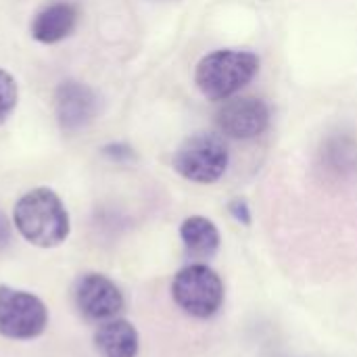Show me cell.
Masks as SVG:
<instances>
[{
  "instance_id": "obj_1",
  "label": "cell",
  "mask_w": 357,
  "mask_h": 357,
  "mask_svg": "<svg viewBox=\"0 0 357 357\" xmlns=\"http://www.w3.org/2000/svg\"><path fill=\"white\" fill-rule=\"evenodd\" d=\"M15 228L19 234L40 249H52L69 236V213L50 188H33L25 192L13 211Z\"/></svg>"
},
{
  "instance_id": "obj_2",
  "label": "cell",
  "mask_w": 357,
  "mask_h": 357,
  "mask_svg": "<svg viewBox=\"0 0 357 357\" xmlns=\"http://www.w3.org/2000/svg\"><path fill=\"white\" fill-rule=\"evenodd\" d=\"M259 71V56L251 50L222 48L205 54L195 69V84L209 100H228Z\"/></svg>"
},
{
  "instance_id": "obj_3",
  "label": "cell",
  "mask_w": 357,
  "mask_h": 357,
  "mask_svg": "<svg viewBox=\"0 0 357 357\" xmlns=\"http://www.w3.org/2000/svg\"><path fill=\"white\" fill-rule=\"evenodd\" d=\"M230 163V151L218 134H195L188 136L174 153V169L190 182L213 184L218 182Z\"/></svg>"
},
{
  "instance_id": "obj_4",
  "label": "cell",
  "mask_w": 357,
  "mask_h": 357,
  "mask_svg": "<svg viewBox=\"0 0 357 357\" xmlns=\"http://www.w3.org/2000/svg\"><path fill=\"white\" fill-rule=\"evenodd\" d=\"M172 297L188 316L207 320L215 316L224 303V284L209 266L190 264L176 274L172 282Z\"/></svg>"
},
{
  "instance_id": "obj_5",
  "label": "cell",
  "mask_w": 357,
  "mask_h": 357,
  "mask_svg": "<svg viewBox=\"0 0 357 357\" xmlns=\"http://www.w3.org/2000/svg\"><path fill=\"white\" fill-rule=\"evenodd\" d=\"M48 326V310L36 295L0 284V335L13 341L38 339Z\"/></svg>"
},
{
  "instance_id": "obj_6",
  "label": "cell",
  "mask_w": 357,
  "mask_h": 357,
  "mask_svg": "<svg viewBox=\"0 0 357 357\" xmlns=\"http://www.w3.org/2000/svg\"><path fill=\"white\" fill-rule=\"evenodd\" d=\"M270 105L259 96H232L215 111L220 134L232 140H253L270 128Z\"/></svg>"
},
{
  "instance_id": "obj_7",
  "label": "cell",
  "mask_w": 357,
  "mask_h": 357,
  "mask_svg": "<svg viewBox=\"0 0 357 357\" xmlns=\"http://www.w3.org/2000/svg\"><path fill=\"white\" fill-rule=\"evenodd\" d=\"M73 299L79 314L90 322H109L115 320L123 310V295L119 287L96 272L84 274L73 287Z\"/></svg>"
},
{
  "instance_id": "obj_8",
  "label": "cell",
  "mask_w": 357,
  "mask_h": 357,
  "mask_svg": "<svg viewBox=\"0 0 357 357\" xmlns=\"http://www.w3.org/2000/svg\"><path fill=\"white\" fill-rule=\"evenodd\" d=\"M56 117L65 132H77L86 128L96 115L94 92L79 82L67 79L56 88Z\"/></svg>"
},
{
  "instance_id": "obj_9",
  "label": "cell",
  "mask_w": 357,
  "mask_h": 357,
  "mask_svg": "<svg viewBox=\"0 0 357 357\" xmlns=\"http://www.w3.org/2000/svg\"><path fill=\"white\" fill-rule=\"evenodd\" d=\"M79 8L69 0H59L36 13L31 21V36L42 44H56L69 38L77 25Z\"/></svg>"
},
{
  "instance_id": "obj_10",
  "label": "cell",
  "mask_w": 357,
  "mask_h": 357,
  "mask_svg": "<svg viewBox=\"0 0 357 357\" xmlns=\"http://www.w3.org/2000/svg\"><path fill=\"white\" fill-rule=\"evenodd\" d=\"M94 347L100 357H136L140 339L128 320H109L94 333Z\"/></svg>"
},
{
  "instance_id": "obj_11",
  "label": "cell",
  "mask_w": 357,
  "mask_h": 357,
  "mask_svg": "<svg viewBox=\"0 0 357 357\" xmlns=\"http://www.w3.org/2000/svg\"><path fill=\"white\" fill-rule=\"evenodd\" d=\"M180 238L186 253L199 259H209L220 249V230L211 220L203 215L186 218L180 226Z\"/></svg>"
},
{
  "instance_id": "obj_12",
  "label": "cell",
  "mask_w": 357,
  "mask_h": 357,
  "mask_svg": "<svg viewBox=\"0 0 357 357\" xmlns=\"http://www.w3.org/2000/svg\"><path fill=\"white\" fill-rule=\"evenodd\" d=\"M322 163L335 176L357 174V142L347 134L328 136L322 144Z\"/></svg>"
},
{
  "instance_id": "obj_13",
  "label": "cell",
  "mask_w": 357,
  "mask_h": 357,
  "mask_svg": "<svg viewBox=\"0 0 357 357\" xmlns=\"http://www.w3.org/2000/svg\"><path fill=\"white\" fill-rule=\"evenodd\" d=\"M17 107V84L10 73L0 69V126Z\"/></svg>"
},
{
  "instance_id": "obj_14",
  "label": "cell",
  "mask_w": 357,
  "mask_h": 357,
  "mask_svg": "<svg viewBox=\"0 0 357 357\" xmlns=\"http://www.w3.org/2000/svg\"><path fill=\"white\" fill-rule=\"evenodd\" d=\"M228 211H230V215H232L238 224L251 226V209H249V203H247L245 199H241V197L232 199V201L228 203Z\"/></svg>"
},
{
  "instance_id": "obj_15",
  "label": "cell",
  "mask_w": 357,
  "mask_h": 357,
  "mask_svg": "<svg viewBox=\"0 0 357 357\" xmlns=\"http://www.w3.org/2000/svg\"><path fill=\"white\" fill-rule=\"evenodd\" d=\"M105 153H107L109 157H113V159H119V161H123V159H132V157H134V151H132L130 146H126V144L107 146V149H105Z\"/></svg>"
},
{
  "instance_id": "obj_16",
  "label": "cell",
  "mask_w": 357,
  "mask_h": 357,
  "mask_svg": "<svg viewBox=\"0 0 357 357\" xmlns=\"http://www.w3.org/2000/svg\"><path fill=\"white\" fill-rule=\"evenodd\" d=\"M6 241H8V226H6L4 218L0 215V247H2Z\"/></svg>"
}]
</instances>
